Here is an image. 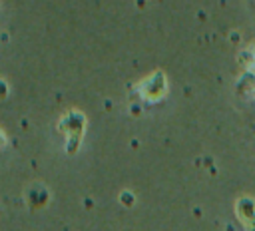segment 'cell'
Wrapping results in <instances>:
<instances>
[{
	"label": "cell",
	"instance_id": "obj_1",
	"mask_svg": "<svg viewBox=\"0 0 255 231\" xmlns=\"http://www.w3.org/2000/svg\"><path fill=\"white\" fill-rule=\"evenodd\" d=\"M82 125H84L82 114H68V116L62 119V123H60V127H64L66 135L70 137V151L76 149L74 145H76V141H78L80 135H82Z\"/></svg>",
	"mask_w": 255,
	"mask_h": 231
},
{
	"label": "cell",
	"instance_id": "obj_2",
	"mask_svg": "<svg viewBox=\"0 0 255 231\" xmlns=\"http://www.w3.org/2000/svg\"><path fill=\"white\" fill-rule=\"evenodd\" d=\"M237 215L249 225V229H255V203L251 199H241L237 203Z\"/></svg>",
	"mask_w": 255,
	"mask_h": 231
}]
</instances>
